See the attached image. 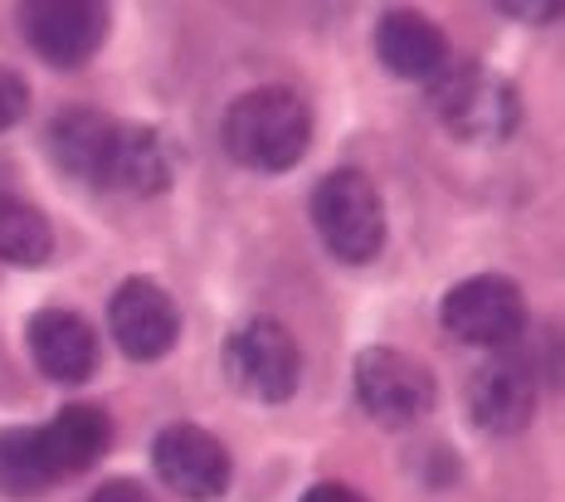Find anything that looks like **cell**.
Wrapping results in <instances>:
<instances>
[{
	"label": "cell",
	"mask_w": 565,
	"mask_h": 502,
	"mask_svg": "<svg viewBox=\"0 0 565 502\" xmlns=\"http://www.w3.org/2000/svg\"><path fill=\"white\" fill-rule=\"evenodd\" d=\"M302 502H366L356 493V488H347V483H317V488H308V498Z\"/></svg>",
	"instance_id": "20"
},
{
	"label": "cell",
	"mask_w": 565,
	"mask_h": 502,
	"mask_svg": "<svg viewBox=\"0 0 565 502\" xmlns=\"http://www.w3.org/2000/svg\"><path fill=\"white\" fill-rule=\"evenodd\" d=\"M108 327L122 356L132 361H161L181 342V312H175L171 293L151 278H127L108 302Z\"/></svg>",
	"instance_id": "10"
},
{
	"label": "cell",
	"mask_w": 565,
	"mask_h": 502,
	"mask_svg": "<svg viewBox=\"0 0 565 502\" xmlns=\"http://www.w3.org/2000/svg\"><path fill=\"white\" fill-rule=\"evenodd\" d=\"M439 322L444 332L458 337L468 346H492V352H508L526 327V302L522 288L502 274H478L454 284L439 302Z\"/></svg>",
	"instance_id": "4"
},
{
	"label": "cell",
	"mask_w": 565,
	"mask_h": 502,
	"mask_svg": "<svg viewBox=\"0 0 565 502\" xmlns=\"http://www.w3.org/2000/svg\"><path fill=\"white\" fill-rule=\"evenodd\" d=\"M434 113L463 142H502L522 118V103L508 78L488 74L482 64H449L434 78Z\"/></svg>",
	"instance_id": "3"
},
{
	"label": "cell",
	"mask_w": 565,
	"mask_h": 502,
	"mask_svg": "<svg viewBox=\"0 0 565 502\" xmlns=\"http://www.w3.org/2000/svg\"><path fill=\"white\" fill-rule=\"evenodd\" d=\"M225 371H230V385L239 395L278 405V400H288V395H298L302 356H298V342H292V332L282 322L254 318L225 342Z\"/></svg>",
	"instance_id": "5"
},
{
	"label": "cell",
	"mask_w": 565,
	"mask_h": 502,
	"mask_svg": "<svg viewBox=\"0 0 565 502\" xmlns=\"http://www.w3.org/2000/svg\"><path fill=\"white\" fill-rule=\"evenodd\" d=\"M375 54L391 68L395 78H409V84H434L454 60H449V40L434 20L415 15V10H391L375 25Z\"/></svg>",
	"instance_id": "12"
},
{
	"label": "cell",
	"mask_w": 565,
	"mask_h": 502,
	"mask_svg": "<svg viewBox=\"0 0 565 502\" xmlns=\"http://www.w3.org/2000/svg\"><path fill=\"white\" fill-rule=\"evenodd\" d=\"M468 415L488 435H522L536 419V366L522 352H498L468 381Z\"/></svg>",
	"instance_id": "9"
},
{
	"label": "cell",
	"mask_w": 565,
	"mask_h": 502,
	"mask_svg": "<svg viewBox=\"0 0 565 502\" xmlns=\"http://www.w3.org/2000/svg\"><path fill=\"white\" fill-rule=\"evenodd\" d=\"M502 10L516 20H556L561 15V6H502Z\"/></svg>",
	"instance_id": "21"
},
{
	"label": "cell",
	"mask_w": 565,
	"mask_h": 502,
	"mask_svg": "<svg viewBox=\"0 0 565 502\" xmlns=\"http://www.w3.org/2000/svg\"><path fill=\"white\" fill-rule=\"evenodd\" d=\"M25 342H30L34 366L50 381L78 385L98 371V332L74 308H40L25 327Z\"/></svg>",
	"instance_id": "11"
},
{
	"label": "cell",
	"mask_w": 565,
	"mask_h": 502,
	"mask_svg": "<svg viewBox=\"0 0 565 502\" xmlns=\"http://www.w3.org/2000/svg\"><path fill=\"white\" fill-rule=\"evenodd\" d=\"M117 142V122L103 118L93 108H68L50 122V157L58 171H68L74 181L88 185H108V161Z\"/></svg>",
	"instance_id": "13"
},
{
	"label": "cell",
	"mask_w": 565,
	"mask_h": 502,
	"mask_svg": "<svg viewBox=\"0 0 565 502\" xmlns=\"http://www.w3.org/2000/svg\"><path fill=\"white\" fill-rule=\"evenodd\" d=\"M225 147L249 171H288L312 147V108L292 88H254L230 103Z\"/></svg>",
	"instance_id": "1"
},
{
	"label": "cell",
	"mask_w": 565,
	"mask_h": 502,
	"mask_svg": "<svg viewBox=\"0 0 565 502\" xmlns=\"http://www.w3.org/2000/svg\"><path fill=\"white\" fill-rule=\"evenodd\" d=\"M356 400L381 425H419L439 400L429 366L395 346H366L356 356Z\"/></svg>",
	"instance_id": "6"
},
{
	"label": "cell",
	"mask_w": 565,
	"mask_h": 502,
	"mask_svg": "<svg viewBox=\"0 0 565 502\" xmlns=\"http://www.w3.org/2000/svg\"><path fill=\"white\" fill-rule=\"evenodd\" d=\"M20 34L44 64L54 68H78L108 40L113 15L93 0H30L20 6Z\"/></svg>",
	"instance_id": "7"
},
{
	"label": "cell",
	"mask_w": 565,
	"mask_h": 502,
	"mask_svg": "<svg viewBox=\"0 0 565 502\" xmlns=\"http://www.w3.org/2000/svg\"><path fill=\"white\" fill-rule=\"evenodd\" d=\"M58 483V469L44 449L40 425L0 429V493L6 498H40Z\"/></svg>",
	"instance_id": "16"
},
{
	"label": "cell",
	"mask_w": 565,
	"mask_h": 502,
	"mask_svg": "<svg viewBox=\"0 0 565 502\" xmlns=\"http://www.w3.org/2000/svg\"><path fill=\"white\" fill-rule=\"evenodd\" d=\"M40 435H44V449H50L58 478H74V473H88L108 453L113 419L98 405H64L50 425H40Z\"/></svg>",
	"instance_id": "15"
},
{
	"label": "cell",
	"mask_w": 565,
	"mask_h": 502,
	"mask_svg": "<svg viewBox=\"0 0 565 502\" xmlns=\"http://www.w3.org/2000/svg\"><path fill=\"white\" fill-rule=\"evenodd\" d=\"M171 177H175V151L167 142V132H157V127H137V122H117L108 185H103V191L161 195L171 185Z\"/></svg>",
	"instance_id": "14"
},
{
	"label": "cell",
	"mask_w": 565,
	"mask_h": 502,
	"mask_svg": "<svg viewBox=\"0 0 565 502\" xmlns=\"http://www.w3.org/2000/svg\"><path fill=\"white\" fill-rule=\"evenodd\" d=\"M54 254V229L50 220L20 195L0 191V259L15 268H40Z\"/></svg>",
	"instance_id": "17"
},
{
	"label": "cell",
	"mask_w": 565,
	"mask_h": 502,
	"mask_svg": "<svg viewBox=\"0 0 565 502\" xmlns=\"http://www.w3.org/2000/svg\"><path fill=\"white\" fill-rule=\"evenodd\" d=\"M151 469L185 502H215L230 493V449L200 425H167L151 444Z\"/></svg>",
	"instance_id": "8"
},
{
	"label": "cell",
	"mask_w": 565,
	"mask_h": 502,
	"mask_svg": "<svg viewBox=\"0 0 565 502\" xmlns=\"http://www.w3.org/2000/svg\"><path fill=\"white\" fill-rule=\"evenodd\" d=\"M312 225L341 264H371L385 249V201L366 171H332L312 191Z\"/></svg>",
	"instance_id": "2"
},
{
	"label": "cell",
	"mask_w": 565,
	"mask_h": 502,
	"mask_svg": "<svg viewBox=\"0 0 565 502\" xmlns=\"http://www.w3.org/2000/svg\"><path fill=\"white\" fill-rule=\"evenodd\" d=\"M88 502H151V493L141 483H127V478H117V483H103Z\"/></svg>",
	"instance_id": "19"
},
{
	"label": "cell",
	"mask_w": 565,
	"mask_h": 502,
	"mask_svg": "<svg viewBox=\"0 0 565 502\" xmlns=\"http://www.w3.org/2000/svg\"><path fill=\"white\" fill-rule=\"evenodd\" d=\"M30 113V88H25V78L15 74V68H6L0 64V132H10L20 118Z\"/></svg>",
	"instance_id": "18"
}]
</instances>
